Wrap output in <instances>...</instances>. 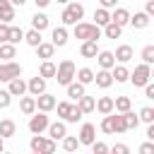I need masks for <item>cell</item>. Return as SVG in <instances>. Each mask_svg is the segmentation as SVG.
<instances>
[{"label":"cell","mask_w":154,"mask_h":154,"mask_svg":"<svg viewBox=\"0 0 154 154\" xmlns=\"http://www.w3.org/2000/svg\"><path fill=\"white\" fill-rule=\"evenodd\" d=\"M72 26H75V29H72L75 38H79V41H99V36H101V29H99L96 24L77 22V24H72Z\"/></svg>","instance_id":"1"},{"label":"cell","mask_w":154,"mask_h":154,"mask_svg":"<svg viewBox=\"0 0 154 154\" xmlns=\"http://www.w3.org/2000/svg\"><path fill=\"white\" fill-rule=\"evenodd\" d=\"M29 147H31V152H36V154H53L58 144H55V140H51V137H43V135L38 132V135H34V137H31Z\"/></svg>","instance_id":"2"},{"label":"cell","mask_w":154,"mask_h":154,"mask_svg":"<svg viewBox=\"0 0 154 154\" xmlns=\"http://www.w3.org/2000/svg\"><path fill=\"white\" fill-rule=\"evenodd\" d=\"M82 17H84V7H82V2H72V0L65 5L63 14H60L63 24H77Z\"/></svg>","instance_id":"3"},{"label":"cell","mask_w":154,"mask_h":154,"mask_svg":"<svg viewBox=\"0 0 154 154\" xmlns=\"http://www.w3.org/2000/svg\"><path fill=\"white\" fill-rule=\"evenodd\" d=\"M75 63L72 60H63L60 65H55V79H58V84H63V87H67L72 79H75Z\"/></svg>","instance_id":"4"},{"label":"cell","mask_w":154,"mask_h":154,"mask_svg":"<svg viewBox=\"0 0 154 154\" xmlns=\"http://www.w3.org/2000/svg\"><path fill=\"white\" fill-rule=\"evenodd\" d=\"M135 87H144L149 79H152V67L147 65V63H142V65H137L132 72H130V77H128Z\"/></svg>","instance_id":"5"},{"label":"cell","mask_w":154,"mask_h":154,"mask_svg":"<svg viewBox=\"0 0 154 154\" xmlns=\"http://www.w3.org/2000/svg\"><path fill=\"white\" fill-rule=\"evenodd\" d=\"M22 75V65L14 63V60H2L0 63V82H10L14 77Z\"/></svg>","instance_id":"6"},{"label":"cell","mask_w":154,"mask_h":154,"mask_svg":"<svg viewBox=\"0 0 154 154\" xmlns=\"http://www.w3.org/2000/svg\"><path fill=\"white\" fill-rule=\"evenodd\" d=\"M48 123H51V120H48V116H46L43 111H41V113L34 111L31 118H29V132H31V135H38V132H43V130L48 128Z\"/></svg>","instance_id":"7"},{"label":"cell","mask_w":154,"mask_h":154,"mask_svg":"<svg viewBox=\"0 0 154 154\" xmlns=\"http://www.w3.org/2000/svg\"><path fill=\"white\" fill-rule=\"evenodd\" d=\"M55 103H58V101H55V96H53V94H46V91H43V94H38V96H36V108H38V111H43V113L53 111V108H55Z\"/></svg>","instance_id":"8"},{"label":"cell","mask_w":154,"mask_h":154,"mask_svg":"<svg viewBox=\"0 0 154 154\" xmlns=\"http://www.w3.org/2000/svg\"><path fill=\"white\" fill-rule=\"evenodd\" d=\"M26 91H29L31 96H38V94H43V91H46V79H43L41 75L31 77V79L26 82Z\"/></svg>","instance_id":"9"},{"label":"cell","mask_w":154,"mask_h":154,"mask_svg":"<svg viewBox=\"0 0 154 154\" xmlns=\"http://www.w3.org/2000/svg\"><path fill=\"white\" fill-rule=\"evenodd\" d=\"M77 140H79V144H87V147H89V144L96 140V128H94L91 123H84L82 130H79V137H77Z\"/></svg>","instance_id":"10"},{"label":"cell","mask_w":154,"mask_h":154,"mask_svg":"<svg viewBox=\"0 0 154 154\" xmlns=\"http://www.w3.org/2000/svg\"><path fill=\"white\" fill-rule=\"evenodd\" d=\"M94 82H96V87H101V89H108L111 84H113V75H111V70H99V72H94Z\"/></svg>","instance_id":"11"},{"label":"cell","mask_w":154,"mask_h":154,"mask_svg":"<svg viewBox=\"0 0 154 154\" xmlns=\"http://www.w3.org/2000/svg\"><path fill=\"white\" fill-rule=\"evenodd\" d=\"M46 130H48V137H51V140H55V142H58V140H63V137L67 135V128H65V123H60V120H58V123H48V128H46Z\"/></svg>","instance_id":"12"},{"label":"cell","mask_w":154,"mask_h":154,"mask_svg":"<svg viewBox=\"0 0 154 154\" xmlns=\"http://www.w3.org/2000/svg\"><path fill=\"white\" fill-rule=\"evenodd\" d=\"M7 91H10L12 96H22V94H26V82H24L22 77H14V79L7 82Z\"/></svg>","instance_id":"13"},{"label":"cell","mask_w":154,"mask_h":154,"mask_svg":"<svg viewBox=\"0 0 154 154\" xmlns=\"http://www.w3.org/2000/svg\"><path fill=\"white\" fill-rule=\"evenodd\" d=\"M14 19V5L10 0H0V22H12Z\"/></svg>","instance_id":"14"},{"label":"cell","mask_w":154,"mask_h":154,"mask_svg":"<svg viewBox=\"0 0 154 154\" xmlns=\"http://www.w3.org/2000/svg\"><path fill=\"white\" fill-rule=\"evenodd\" d=\"M128 24H132L135 29H147V26H149V14H147V12H135V14L128 19Z\"/></svg>","instance_id":"15"},{"label":"cell","mask_w":154,"mask_h":154,"mask_svg":"<svg viewBox=\"0 0 154 154\" xmlns=\"http://www.w3.org/2000/svg\"><path fill=\"white\" fill-rule=\"evenodd\" d=\"M96 53H99L96 41H82V46H79V55L82 58H96Z\"/></svg>","instance_id":"16"},{"label":"cell","mask_w":154,"mask_h":154,"mask_svg":"<svg viewBox=\"0 0 154 154\" xmlns=\"http://www.w3.org/2000/svg\"><path fill=\"white\" fill-rule=\"evenodd\" d=\"M113 58H116L118 63H130V60H132V48H130L128 43H123V46H118V48H116Z\"/></svg>","instance_id":"17"},{"label":"cell","mask_w":154,"mask_h":154,"mask_svg":"<svg viewBox=\"0 0 154 154\" xmlns=\"http://www.w3.org/2000/svg\"><path fill=\"white\" fill-rule=\"evenodd\" d=\"M96 60H99V65H101L103 70H111V67L116 65V58H113L111 51H99V53H96Z\"/></svg>","instance_id":"18"},{"label":"cell","mask_w":154,"mask_h":154,"mask_svg":"<svg viewBox=\"0 0 154 154\" xmlns=\"http://www.w3.org/2000/svg\"><path fill=\"white\" fill-rule=\"evenodd\" d=\"M111 75H113V82H128L130 70L125 67V63H120V65H113L111 67Z\"/></svg>","instance_id":"19"},{"label":"cell","mask_w":154,"mask_h":154,"mask_svg":"<svg viewBox=\"0 0 154 154\" xmlns=\"http://www.w3.org/2000/svg\"><path fill=\"white\" fill-rule=\"evenodd\" d=\"M94 111H99L101 116H106V113H113V99H111V96H101V99L94 103Z\"/></svg>","instance_id":"20"},{"label":"cell","mask_w":154,"mask_h":154,"mask_svg":"<svg viewBox=\"0 0 154 154\" xmlns=\"http://www.w3.org/2000/svg\"><path fill=\"white\" fill-rule=\"evenodd\" d=\"M17 135V125H14V120H10V118H5V120H0V137H14Z\"/></svg>","instance_id":"21"},{"label":"cell","mask_w":154,"mask_h":154,"mask_svg":"<svg viewBox=\"0 0 154 154\" xmlns=\"http://www.w3.org/2000/svg\"><path fill=\"white\" fill-rule=\"evenodd\" d=\"M128 19H130V12H128L125 7H116V10H113V14H111V22H116L118 26H125V24H128Z\"/></svg>","instance_id":"22"},{"label":"cell","mask_w":154,"mask_h":154,"mask_svg":"<svg viewBox=\"0 0 154 154\" xmlns=\"http://www.w3.org/2000/svg\"><path fill=\"white\" fill-rule=\"evenodd\" d=\"M19 108H22V113H24V116H31V113L36 111V96H24V94H22Z\"/></svg>","instance_id":"23"},{"label":"cell","mask_w":154,"mask_h":154,"mask_svg":"<svg viewBox=\"0 0 154 154\" xmlns=\"http://www.w3.org/2000/svg\"><path fill=\"white\" fill-rule=\"evenodd\" d=\"M94 103H96V99H94V96H87V94H82V96L77 99V108H79L82 113H91V111H94Z\"/></svg>","instance_id":"24"},{"label":"cell","mask_w":154,"mask_h":154,"mask_svg":"<svg viewBox=\"0 0 154 154\" xmlns=\"http://www.w3.org/2000/svg\"><path fill=\"white\" fill-rule=\"evenodd\" d=\"M51 43L58 46V48L65 46V43H67V29H65V26H55V29H53V41H51Z\"/></svg>","instance_id":"25"},{"label":"cell","mask_w":154,"mask_h":154,"mask_svg":"<svg viewBox=\"0 0 154 154\" xmlns=\"http://www.w3.org/2000/svg\"><path fill=\"white\" fill-rule=\"evenodd\" d=\"M53 53H55V46H53V43H43V41H41V43L36 46V55L43 58V60H51Z\"/></svg>","instance_id":"26"},{"label":"cell","mask_w":154,"mask_h":154,"mask_svg":"<svg viewBox=\"0 0 154 154\" xmlns=\"http://www.w3.org/2000/svg\"><path fill=\"white\" fill-rule=\"evenodd\" d=\"M75 77L82 84H91L94 82V70L91 67H79V70H75Z\"/></svg>","instance_id":"27"},{"label":"cell","mask_w":154,"mask_h":154,"mask_svg":"<svg viewBox=\"0 0 154 154\" xmlns=\"http://www.w3.org/2000/svg\"><path fill=\"white\" fill-rule=\"evenodd\" d=\"M31 29H36V31L48 29V17H46L43 12H36V14L31 17Z\"/></svg>","instance_id":"28"},{"label":"cell","mask_w":154,"mask_h":154,"mask_svg":"<svg viewBox=\"0 0 154 154\" xmlns=\"http://www.w3.org/2000/svg\"><path fill=\"white\" fill-rule=\"evenodd\" d=\"M82 94H87V91H84V84H82V82H70V84H67V96H70L72 101H77V99H79Z\"/></svg>","instance_id":"29"},{"label":"cell","mask_w":154,"mask_h":154,"mask_svg":"<svg viewBox=\"0 0 154 154\" xmlns=\"http://www.w3.org/2000/svg\"><path fill=\"white\" fill-rule=\"evenodd\" d=\"M128 108H132V101H130V96H116V99H113V111H118V113H125Z\"/></svg>","instance_id":"30"},{"label":"cell","mask_w":154,"mask_h":154,"mask_svg":"<svg viewBox=\"0 0 154 154\" xmlns=\"http://www.w3.org/2000/svg\"><path fill=\"white\" fill-rule=\"evenodd\" d=\"M101 130H103L106 135H116V116H113V113H106V116H103Z\"/></svg>","instance_id":"31"},{"label":"cell","mask_w":154,"mask_h":154,"mask_svg":"<svg viewBox=\"0 0 154 154\" xmlns=\"http://www.w3.org/2000/svg\"><path fill=\"white\" fill-rule=\"evenodd\" d=\"M103 34H106V38H120L123 26H118L116 22H108V24H103Z\"/></svg>","instance_id":"32"},{"label":"cell","mask_w":154,"mask_h":154,"mask_svg":"<svg viewBox=\"0 0 154 154\" xmlns=\"http://www.w3.org/2000/svg\"><path fill=\"white\" fill-rule=\"evenodd\" d=\"M14 55H17V48H14V43H10V41L0 43V58H2V60H12Z\"/></svg>","instance_id":"33"},{"label":"cell","mask_w":154,"mask_h":154,"mask_svg":"<svg viewBox=\"0 0 154 154\" xmlns=\"http://www.w3.org/2000/svg\"><path fill=\"white\" fill-rule=\"evenodd\" d=\"M94 19H96V22H94L96 26H103V24H108V22H111V12H108L106 7H99V10L94 12Z\"/></svg>","instance_id":"34"},{"label":"cell","mask_w":154,"mask_h":154,"mask_svg":"<svg viewBox=\"0 0 154 154\" xmlns=\"http://www.w3.org/2000/svg\"><path fill=\"white\" fill-rule=\"evenodd\" d=\"M38 75H41L43 79H48V77H55V63H51V60H43V63H41V67H38Z\"/></svg>","instance_id":"35"},{"label":"cell","mask_w":154,"mask_h":154,"mask_svg":"<svg viewBox=\"0 0 154 154\" xmlns=\"http://www.w3.org/2000/svg\"><path fill=\"white\" fill-rule=\"evenodd\" d=\"M7 41L10 43H19V41H24V31H22V26H10V34H7Z\"/></svg>","instance_id":"36"},{"label":"cell","mask_w":154,"mask_h":154,"mask_svg":"<svg viewBox=\"0 0 154 154\" xmlns=\"http://www.w3.org/2000/svg\"><path fill=\"white\" fill-rule=\"evenodd\" d=\"M123 118H125V128H128V130H135V128L140 125V118L132 113V108H128V111L123 113Z\"/></svg>","instance_id":"37"},{"label":"cell","mask_w":154,"mask_h":154,"mask_svg":"<svg viewBox=\"0 0 154 154\" xmlns=\"http://www.w3.org/2000/svg\"><path fill=\"white\" fill-rule=\"evenodd\" d=\"M24 41H26L29 46H34V48H36V46H38V43H41L43 38H41V31L31 29V31H26V34H24Z\"/></svg>","instance_id":"38"},{"label":"cell","mask_w":154,"mask_h":154,"mask_svg":"<svg viewBox=\"0 0 154 154\" xmlns=\"http://www.w3.org/2000/svg\"><path fill=\"white\" fill-rule=\"evenodd\" d=\"M137 118H140L142 123H147V125H149V123H154V108H152V106L140 108V116H137Z\"/></svg>","instance_id":"39"},{"label":"cell","mask_w":154,"mask_h":154,"mask_svg":"<svg viewBox=\"0 0 154 154\" xmlns=\"http://www.w3.org/2000/svg\"><path fill=\"white\" fill-rule=\"evenodd\" d=\"M77 147H79V140L77 137H72V135H65L63 137V149L65 152H75Z\"/></svg>","instance_id":"40"},{"label":"cell","mask_w":154,"mask_h":154,"mask_svg":"<svg viewBox=\"0 0 154 154\" xmlns=\"http://www.w3.org/2000/svg\"><path fill=\"white\" fill-rule=\"evenodd\" d=\"M82 116H84V113H82L77 106H70V111H67V116H65V123H77Z\"/></svg>","instance_id":"41"},{"label":"cell","mask_w":154,"mask_h":154,"mask_svg":"<svg viewBox=\"0 0 154 154\" xmlns=\"http://www.w3.org/2000/svg\"><path fill=\"white\" fill-rule=\"evenodd\" d=\"M142 63H147V65L154 63V46H144L142 48Z\"/></svg>","instance_id":"42"},{"label":"cell","mask_w":154,"mask_h":154,"mask_svg":"<svg viewBox=\"0 0 154 154\" xmlns=\"http://www.w3.org/2000/svg\"><path fill=\"white\" fill-rule=\"evenodd\" d=\"M12 103V94L7 89H0V108H7Z\"/></svg>","instance_id":"43"},{"label":"cell","mask_w":154,"mask_h":154,"mask_svg":"<svg viewBox=\"0 0 154 154\" xmlns=\"http://www.w3.org/2000/svg\"><path fill=\"white\" fill-rule=\"evenodd\" d=\"M70 106H72L70 101H60V103H55V108H58V116H60L63 120H65V116H67V111H70Z\"/></svg>","instance_id":"44"},{"label":"cell","mask_w":154,"mask_h":154,"mask_svg":"<svg viewBox=\"0 0 154 154\" xmlns=\"http://www.w3.org/2000/svg\"><path fill=\"white\" fill-rule=\"evenodd\" d=\"M89 147H91V152H94V154H106V152H108V144H103V142H96V140H94Z\"/></svg>","instance_id":"45"},{"label":"cell","mask_w":154,"mask_h":154,"mask_svg":"<svg viewBox=\"0 0 154 154\" xmlns=\"http://www.w3.org/2000/svg\"><path fill=\"white\" fill-rule=\"evenodd\" d=\"M7 34H10V24L7 22H0V43L7 41Z\"/></svg>","instance_id":"46"},{"label":"cell","mask_w":154,"mask_h":154,"mask_svg":"<svg viewBox=\"0 0 154 154\" xmlns=\"http://www.w3.org/2000/svg\"><path fill=\"white\" fill-rule=\"evenodd\" d=\"M111 152H113V154H128V152H130V147H128V144H113V147H111Z\"/></svg>","instance_id":"47"},{"label":"cell","mask_w":154,"mask_h":154,"mask_svg":"<svg viewBox=\"0 0 154 154\" xmlns=\"http://www.w3.org/2000/svg\"><path fill=\"white\" fill-rule=\"evenodd\" d=\"M152 152H154V142H152V140L144 142V144L140 147V154H152Z\"/></svg>","instance_id":"48"},{"label":"cell","mask_w":154,"mask_h":154,"mask_svg":"<svg viewBox=\"0 0 154 154\" xmlns=\"http://www.w3.org/2000/svg\"><path fill=\"white\" fill-rule=\"evenodd\" d=\"M144 96H147V99H154V84H152V82L144 84Z\"/></svg>","instance_id":"49"},{"label":"cell","mask_w":154,"mask_h":154,"mask_svg":"<svg viewBox=\"0 0 154 154\" xmlns=\"http://www.w3.org/2000/svg\"><path fill=\"white\" fill-rule=\"evenodd\" d=\"M144 12H147L149 17L154 14V0H147V5H144Z\"/></svg>","instance_id":"50"},{"label":"cell","mask_w":154,"mask_h":154,"mask_svg":"<svg viewBox=\"0 0 154 154\" xmlns=\"http://www.w3.org/2000/svg\"><path fill=\"white\" fill-rule=\"evenodd\" d=\"M116 2H118V0H101V7H106V10H108V7H116Z\"/></svg>","instance_id":"51"},{"label":"cell","mask_w":154,"mask_h":154,"mask_svg":"<svg viewBox=\"0 0 154 154\" xmlns=\"http://www.w3.org/2000/svg\"><path fill=\"white\" fill-rule=\"evenodd\" d=\"M34 2H36V7H41V10H43V7H48V5H51V0H34Z\"/></svg>","instance_id":"52"},{"label":"cell","mask_w":154,"mask_h":154,"mask_svg":"<svg viewBox=\"0 0 154 154\" xmlns=\"http://www.w3.org/2000/svg\"><path fill=\"white\" fill-rule=\"evenodd\" d=\"M10 2H12V5H14V7H22V5H24V2H26V0H10Z\"/></svg>","instance_id":"53"},{"label":"cell","mask_w":154,"mask_h":154,"mask_svg":"<svg viewBox=\"0 0 154 154\" xmlns=\"http://www.w3.org/2000/svg\"><path fill=\"white\" fill-rule=\"evenodd\" d=\"M5 149V137H0V152Z\"/></svg>","instance_id":"54"},{"label":"cell","mask_w":154,"mask_h":154,"mask_svg":"<svg viewBox=\"0 0 154 154\" xmlns=\"http://www.w3.org/2000/svg\"><path fill=\"white\" fill-rule=\"evenodd\" d=\"M58 2H60V5H67V2H70V0H58Z\"/></svg>","instance_id":"55"}]
</instances>
